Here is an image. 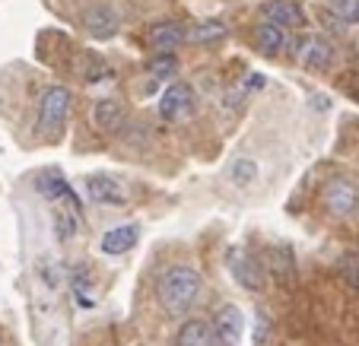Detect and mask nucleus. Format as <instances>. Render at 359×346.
<instances>
[{
  "label": "nucleus",
  "instance_id": "39448f33",
  "mask_svg": "<svg viewBox=\"0 0 359 346\" xmlns=\"http://www.w3.org/2000/svg\"><path fill=\"white\" fill-rule=\"evenodd\" d=\"M35 191H39L45 200H51V204L70 207V210L80 213V197H76V191L70 188V181L61 172H41V175H35Z\"/></svg>",
  "mask_w": 359,
  "mask_h": 346
},
{
  "label": "nucleus",
  "instance_id": "6ab92c4d",
  "mask_svg": "<svg viewBox=\"0 0 359 346\" xmlns=\"http://www.w3.org/2000/svg\"><path fill=\"white\" fill-rule=\"evenodd\" d=\"M327 10L344 26H356L359 22V0H327Z\"/></svg>",
  "mask_w": 359,
  "mask_h": 346
},
{
  "label": "nucleus",
  "instance_id": "423d86ee",
  "mask_svg": "<svg viewBox=\"0 0 359 346\" xmlns=\"http://www.w3.org/2000/svg\"><path fill=\"white\" fill-rule=\"evenodd\" d=\"M194 109H197V99H194V89H191L188 83H172V86L165 89L163 102H159V115H163L165 121L191 118Z\"/></svg>",
  "mask_w": 359,
  "mask_h": 346
},
{
  "label": "nucleus",
  "instance_id": "f3484780",
  "mask_svg": "<svg viewBox=\"0 0 359 346\" xmlns=\"http://www.w3.org/2000/svg\"><path fill=\"white\" fill-rule=\"evenodd\" d=\"M223 35H226V26L219 20H201L188 26V41H194V45H213Z\"/></svg>",
  "mask_w": 359,
  "mask_h": 346
},
{
  "label": "nucleus",
  "instance_id": "4468645a",
  "mask_svg": "<svg viewBox=\"0 0 359 346\" xmlns=\"http://www.w3.org/2000/svg\"><path fill=\"white\" fill-rule=\"evenodd\" d=\"M121 124H124L121 102H115V99H102V102L93 105V127L99 130V134H115Z\"/></svg>",
  "mask_w": 359,
  "mask_h": 346
},
{
  "label": "nucleus",
  "instance_id": "dca6fc26",
  "mask_svg": "<svg viewBox=\"0 0 359 346\" xmlns=\"http://www.w3.org/2000/svg\"><path fill=\"white\" fill-rule=\"evenodd\" d=\"M217 331L207 321H184L175 337V346H217Z\"/></svg>",
  "mask_w": 359,
  "mask_h": 346
},
{
  "label": "nucleus",
  "instance_id": "4be33fe9",
  "mask_svg": "<svg viewBox=\"0 0 359 346\" xmlns=\"http://www.w3.org/2000/svg\"><path fill=\"white\" fill-rule=\"evenodd\" d=\"M267 343V318L261 314L258 318V346H264Z\"/></svg>",
  "mask_w": 359,
  "mask_h": 346
},
{
  "label": "nucleus",
  "instance_id": "f257e3e1",
  "mask_svg": "<svg viewBox=\"0 0 359 346\" xmlns=\"http://www.w3.org/2000/svg\"><path fill=\"white\" fill-rule=\"evenodd\" d=\"M201 289H203L201 273H197L194 267L178 264V267H169V270L159 277L156 299H159V305H163L165 314L178 318V314H188V308L197 302Z\"/></svg>",
  "mask_w": 359,
  "mask_h": 346
},
{
  "label": "nucleus",
  "instance_id": "1a4fd4ad",
  "mask_svg": "<svg viewBox=\"0 0 359 346\" xmlns=\"http://www.w3.org/2000/svg\"><path fill=\"white\" fill-rule=\"evenodd\" d=\"M213 331H217V340L223 346H238L242 343V333H245V314L238 305H223L217 314V324H213Z\"/></svg>",
  "mask_w": 359,
  "mask_h": 346
},
{
  "label": "nucleus",
  "instance_id": "9d476101",
  "mask_svg": "<svg viewBox=\"0 0 359 346\" xmlns=\"http://www.w3.org/2000/svg\"><path fill=\"white\" fill-rule=\"evenodd\" d=\"M255 41H258V48L267 57H280L290 51V29H283V26L267 20L255 29Z\"/></svg>",
  "mask_w": 359,
  "mask_h": 346
},
{
  "label": "nucleus",
  "instance_id": "a211bd4d",
  "mask_svg": "<svg viewBox=\"0 0 359 346\" xmlns=\"http://www.w3.org/2000/svg\"><path fill=\"white\" fill-rule=\"evenodd\" d=\"M55 232L61 242H70V238L80 232V213L70 210V207H57L55 210Z\"/></svg>",
  "mask_w": 359,
  "mask_h": 346
},
{
  "label": "nucleus",
  "instance_id": "aec40b11",
  "mask_svg": "<svg viewBox=\"0 0 359 346\" xmlns=\"http://www.w3.org/2000/svg\"><path fill=\"white\" fill-rule=\"evenodd\" d=\"M229 178L236 188H248V184H255V178H258V165L251 162V159H238V162H232Z\"/></svg>",
  "mask_w": 359,
  "mask_h": 346
},
{
  "label": "nucleus",
  "instance_id": "7ed1b4c3",
  "mask_svg": "<svg viewBox=\"0 0 359 346\" xmlns=\"http://www.w3.org/2000/svg\"><path fill=\"white\" fill-rule=\"evenodd\" d=\"M292 55H296L299 67L305 70H331L334 61H337V51L325 35H302L299 45L292 48Z\"/></svg>",
  "mask_w": 359,
  "mask_h": 346
},
{
  "label": "nucleus",
  "instance_id": "ddd939ff",
  "mask_svg": "<svg viewBox=\"0 0 359 346\" xmlns=\"http://www.w3.org/2000/svg\"><path fill=\"white\" fill-rule=\"evenodd\" d=\"M137 226H115V229H109L105 235L99 238V251L102 254H111V258H118V254H128L130 248L137 244Z\"/></svg>",
  "mask_w": 359,
  "mask_h": 346
},
{
  "label": "nucleus",
  "instance_id": "412c9836",
  "mask_svg": "<svg viewBox=\"0 0 359 346\" xmlns=\"http://www.w3.org/2000/svg\"><path fill=\"white\" fill-rule=\"evenodd\" d=\"M175 70H178V61L172 51H159V55L149 61V74L153 76H172Z\"/></svg>",
  "mask_w": 359,
  "mask_h": 346
},
{
  "label": "nucleus",
  "instance_id": "20e7f679",
  "mask_svg": "<svg viewBox=\"0 0 359 346\" xmlns=\"http://www.w3.org/2000/svg\"><path fill=\"white\" fill-rule=\"evenodd\" d=\"M226 267H229L232 279H236L242 289L248 292H258L264 289V267L255 254H248L245 248H229L226 251Z\"/></svg>",
  "mask_w": 359,
  "mask_h": 346
},
{
  "label": "nucleus",
  "instance_id": "f03ea898",
  "mask_svg": "<svg viewBox=\"0 0 359 346\" xmlns=\"http://www.w3.org/2000/svg\"><path fill=\"white\" fill-rule=\"evenodd\" d=\"M70 95L67 86H48L39 99V115H35V134L45 137V140H55V137L64 134L70 118Z\"/></svg>",
  "mask_w": 359,
  "mask_h": 346
},
{
  "label": "nucleus",
  "instance_id": "0eeeda50",
  "mask_svg": "<svg viewBox=\"0 0 359 346\" xmlns=\"http://www.w3.org/2000/svg\"><path fill=\"white\" fill-rule=\"evenodd\" d=\"M325 204L337 216H353L359 210V188L350 178H334L325 188Z\"/></svg>",
  "mask_w": 359,
  "mask_h": 346
},
{
  "label": "nucleus",
  "instance_id": "6e6552de",
  "mask_svg": "<svg viewBox=\"0 0 359 346\" xmlns=\"http://www.w3.org/2000/svg\"><path fill=\"white\" fill-rule=\"evenodd\" d=\"M86 194H89V200L99 207H124L128 204V188H124L121 181H115L111 175H89Z\"/></svg>",
  "mask_w": 359,
  "mask_h": 346
},
{
  "label": "nucleus",
  "instance_id": "f8f14e48",
  "mask_svg": "<svg viewBox=\"0 0 359 346\" xmlns=\"http://www.w3.org/2000/svg\"><path fill=\"white\" fill-rule=\"evenodd\" d=\"M182 41H188V26H182L175 20H163L149 29V45L156 51H175Z\"/></svg>",
  "mask_w": 359,
  "mask_h": 346
},
{
  "label": "nucleus",
  "instance_id": "9b49d317",
  "mask_svg": "<svg viewBox=\"0 0 359 346\" xmlns=\"http://www.w3.org/2000/svg\"><path fill=\"white\" fill-rule=\"evenodd\" d=\"M83 26H86V32L93 35V39H115L118 35V13L111 7H89L86 13H83Z\"/></svg>",
  "mask_w": 359,
  "mask_h": 346
},
{
  "label": "nucleus",
  "instance_id": "2eb2a0df",
  "mask_svg": "<svg viewBox=\"0 0 359 346\" xmlns=\"http://www.w3.org/2000/svg\"><path fill=\"white\" fill-rule=\"evenodd\" d=\"M264 20L277 22V26H283V29L305 26V13L292 4V0H267L264 4Z\"/></svg>",
  "mask_w": 359,
  "mask_h": 346
}]
</instances>
